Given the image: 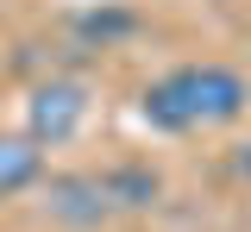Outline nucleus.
<instances>
[{"label": "nucleus", "mask_w": 251, "mask_h": 232, "mask_svg": "<svg viewBox=\"0 0 251 232\" xmlns=\"http://www.w3.org/2000/svg\"><path fill=\"white\" fill-rule=\"evenodd\" d=\"M245 107H251V82L232 63H176L170 75H157L138 94L145 126L170 132V138L232 126V119H245Z\"/></svg>", "instance_id": "1"}, {"label": "nucleus", "mask_w": 251, "mask_h": 232, "mask_svg": "<svg viewBox=\"0 0 251 232\" xmlns=\"http://www.w3.org/2000/svg\"><path fill=\"white\" fill-rule=\"evenodd\" d=\"M82 119H88V82H75V75H50L25 94V138L38 151L69 144L82 132Z\"/></svg>", "instance_id": "2"}, {"label": "nucleus", "mask_w": 251, "mask_h": 232, "mask_svg": "<svg viewBox=\"0 0 251 232\" xmlns=\"http://www.w3.org/2000/svg\"><path fill=\"white\" fill-rule=\"evenodd\" d=\"M44 207H50V220H63V226H75V232H94L107 213H113L107 195H100V176H94V169L44 176Z\"/></svg>", "instance_id": "3"}, {"label": "nucleus", "mask_w": 251, "mask_h": 232, "mask_svg": "<svg viewBox=\"0 0 251 232\" xmlns=\"http://www.w3.org/2000/svg\"><path fill=\"white\" fill-rule=\"evenodd\" d=\"M94 176H100V195H107L113 213H151L157 201H163V176L151 163H107V169H94Z\"/></svg>", "instance_id": "4"}, {"label": "nucleus", "mask_w": 251, "mask_h": 232, "mask_svg": "<svg viewBox=\"0 0 251 232\" xmlns=\"http://www.w3.org/2000/svg\"><path fill=\"white\" fill-rule=\"evenodd\" d=\"M44 182V151L25 132H0V201H19Z\"/></svg>", "instance_id": "5"}, {"label": "nucleus", "mask_w": 251, "mask_h": 232, "mask_svg": "<svg viewBox=\"0 0 251 232\" xmlns=\"http://www.w3.org/2000/svg\"><path fill=\"white\" fill-rule=\"evenodd\" d=\"M75 32L88 38V44H100V50H107V44H120V38L138 32V13H132V6H94V13H82V19H75Z\"/></svg>", "instance_id": "6"}, {"label": "nucleus", "mask_w": 251, "mask_h": 232, "mask_svg": "<svg viewBox=\"0 0 251 232\" xmlns=\"http://www.w3.org/2000/svg\"><path fill=\"white\" fill-rule=\"evenodd\" d=\"M232 176L251 182V138H245V144H232Z\"/></svg>", "instance_id": "7"}]
</instances>
